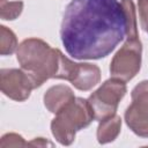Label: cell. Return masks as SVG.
<instances>
[{
	"label": "cell",
	"instance_id": "9c48e42d",
	"mask_svg": "<svg viewBox=\"0 0 148 148\" xmlns=\"http://www.w3.org/2000/svg\"><path fill=\"white\" fill-rule=\"evenodd\" d=\"M75 98L73 90L65 84H56L50 87L46 92L44 94L43 101L45 108L51 113H57L60 111L65 105L72 102Z\"/></svg>",
	"mask_w": 148,
	"mask_h": 148
},
{
	"label": "cell",
	"instance_id": "277c9868",
	"mask_svg": "<svg viewBox=\"0 0 148 148\" xmlns=\"http://www.w3.org/2000/svg\"><path fill=\"white\" fill-rule=\"evenodd\" d=\"M127 92L126 82L118 79H109L103 82L88 98L95 120H103L116 114L120 101Z\"/></svg>",
	"mask_w": 148,
	"mask_h": 148
},
{
	"label": "cell",
	"instance_id": "3957f363",
	"mask_svg": "<svg viewBox=\"0 0 148 148\" xmlns=\"http://www.w3.org/2000/svg\"><path fill=\"white\" fill-rule=\"evenodd\" d=\"M95 120L88 99L75 97L56 113L51 121V132L62 146H69L75 140L77 131L86 128Z\"/></svg>",
	"mask_w": 148,
	"mask_h": 148
},
{
	"label": "cell",
	"instance_id": "52a82bcc",
	"mask_svg": "<svg viewBox=\"0 0 148 148\" xmlns=\"http://www.w3.org/2000/svg\"><path fill=\"white\" fill-rule=\"evenodd\" d=\"M0 86L3 95L16 102L28 99L31 91L38 88L32 76L22 68H2L0 71Z\"/></svg>",
	"mask_w": 148,
	"mask_h": 148
},
{
	"label": "cell",
	"instance_id": "30bf717a",
	"mask_svg": "<svg viewBox=\"0 0 148 148\" xmlns=\"http://www.w3.org/2000/svg\"><path fill=\"white\" fill-rule=\"evenodd\" d=\"M121 130V118L118 114H112L99 121L96 136L101 145L112 142L117 139Z\"/></svg>",
	"mask_w": 148,
	"mask_h": 148
},
{
	"label": "cell",
	"instance_id": "5bb4252c",
	"mask_svg": "<svg viewBox=\"0 0 148 148\" xmlns=\"http://www.w3.org/2000/svg\"><path fill=\"white\" fill-rule=\"evenodd\" d=\"M138 9L141 28L148 34V0H138Z\"/></svg>",
	"mask_w": 148,
	"mask_h": 148
},
{
	"label": "cell",
	"instance_id": "8fae6325",
	"mask_svg": "<svg viewBox=\"0 0 148 148\" xmlns=\"http://www.w3.org/2000/svg\"><path fill=\"white\" fill-rule=\"evenodd\" d=\"M18 47L16 35L9 28L1 25L0 27V54L10 56Z\"/></svg>",
	"mask_w": 148,
	"mask_h": 148
},
{
	"label": "cell",
	"instance_id": "4fadbf2b",
	"mask_svg": "<svg viewBox=\"0 0 148 148\" xmlns=\"http://www.w3.org/2000/svg\"><path fill=\"white\" fill-rule=\"evenodd\" d=\"M29 146V142L24 141V139L16 133H7L1 138L0 141V147H24Z\"/></svg>",
	"mask_w": 148,
	"mask_h": 148
},
{
	"label": "cell",
	"instance_id": "5b68a950",
	"mask_svg": "<svg viewBox=\"0 0 148 148\" xmlns=\"http://www.w3.org/2000/svg\"><path fill=\"white\" fill-rule=\"evenodd\" d=\"M142 44L139 37H126V42L113 56L110 62L111 77L127 82L141 68Z\"/></svg>",
	"mask_w": 148,
	"mask_h": 148
},
{
	"label": "cell",
	"instance_id": "7c38bea8",
	"mask_svg": "<svg viewBox=\"0 0 148 148\" xmlns=\"http://www.w3.org/2000/svg\"><path fill=\"white\" fill-rule=\"evenodd\" d=\"M23 1H7L1 0L0 2V16L5 21H13L17 18L23 10Z\"/></svg>",
	"mask_w": 148,
	"mask_h": 148
},
{
	"label": "cell",
	"instance_id": "6da1fadb",
	"mask_svg": "<svg viewBox=\"0 0 148 148\" xmlns=\"http://www.w3.org/2000/svg\"><path fill=\"white\" fill-rule=\"evenodd\" d=\"M126 32V13L119 0H72L60 28L66 52L77 60L105 58Z\"/></svg>",
	"mask_w": 148,
	"mask_h": 148
},
{
	"label": "cell",
	"instance_id": "8992f818",
	"mask_svg": "<svg viewBox=\"0 0 148 148\" xmlns=\"http://www.w3.org/2000/svg\"><path fill=\"white\" fill-rule=\"evenodd\" d=\"M132 103L125 111V123L141 138H148V80L138 83L132 92Z\"/></svg>",
	"mask_w": 148,
	"mask_h": 148
},
{
	"label": "cell",
	"instance_id": "7a4b0ae2",
	"mask_svg": "<svg viewBox=\"0 0 148 148\" xmlns=\"http://www.w3.org/2000/svg\"><path fill=\"white\" fill-rule=\"evenodd\" d=\"M16 59L21 68L28 72L40 87L50 79L71 81L76 64L59 49H53L40 38H27L16 50Z\"/></svg>",
	"mask_w": 148,
	"mask_h": 148
},
{
	"label": "cell",
	"instance_id": "ba28073f",
	"mask_svg": "<svg viewBox=\"0 0 148 148\" xmlns=\"http://www.w3.org/2000/svg\"><path fill=\"white\" fill-rule=\"evenodd\" d=\"M101 81V69L90 62H77L71 83L79 90L87 91L92 89Z\"/></svg>",
	"mask_w": 148,
	"mask_h": 148
},
{
	"label": "cell",
	"instance_id": "9a60e30c",
	"mask_svg": "<svg viewBox=\"0 0 148 148\" xmlns=\"http://www.w3.org/2000/svg\"><path fill=\"white\" fill-rule=\"evenodd\" d=\"M29 146H37V147H45V146H53L52 142L47 141L46 139L44 138H35L34 140H31L29 142Z\"/></svg>",
	"mask_w": 148,
	"mask_h": 148
}]
</instances>
